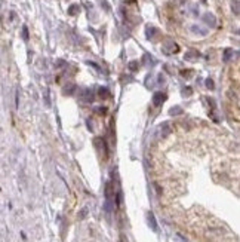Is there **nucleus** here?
I'll return each instance as SVG.
<instances>
[{"label": "nucleus", "instance_id": "nucleus-1", "mask_svg": "<svg viewBox=\"0 0 240 242\" xmlns=\"http://www.w3.org/2000/svg\"><path fill=\"white\" fill-rule=\"evenodd\" d=\"M79 101H82V103L85 104H89L94 101V92L91 91V89H82L80 94H79Z\"/></svg>", "mask_w": 240, "mask_h": 242}, {"label": "nucleus", "instance_id": "nucleus-2", "mask_svg": "<svg viewBox=\"0 0 240 242\" xmlns=\"http://www.w3.org/2000/svg\"><path fill=\"white\" fill-rule=\"evenodd\" d=\"M163 49H165L166 54H171V52H178V46H176L173 42L168 40L165 45H163Z\"/></svg>", "mask_w": 240, "mask_h": 242}, {"label": "nucleus", "instance_id": "nucleus-3", "mask_svg": "<svg viewBox=\"0 0 240 242\" xmlns=\"http://www.w3.org/2000/svg\"><path fill=\"white\" fill-rule=\"evenodd\" d=\"M74 91H76V85L74 83H67L64 86V94H67V95H71Z\"/></svg>", "mask_w": 240, "mask_h": 242}, {"label": "nucleus", "instance_id": "nucleus-4", "mask_svg": "<svg viewBox=\"0 0 240 242\" xmlns=\"http://www.w3.org/2000/svg\"><path fill=\"white\" fill-rule=\"evenodd\" d=\"M163 100H165V95H162V92H157V94H154V97H153V103H154L156 106H159Z\"/></svg>", "mask_w": 240, "mask_h": 242}, {"label": "nucleus", "instance_id": "nucleus-5", "mask_svg": "<svg viewBox=\"0 0 240 242\" xmlns=\"http://www.w3.org/2000/svg\"><path fill=\"white\" fill-rule=\"evenodd\" d=\"M203 19H205V22H206V24H209V25H210V27H213V25L217 24L215 18H213L212 15H209V14H208V15H205V17H203Z\"/></svg>", "mask_w": 240, "mask_h": 242}, {"label": "nucleus", "instance_id": "nucleus-6", "mask_svg": "<svg viewBox=\"0 0 240 242\" xmlns=\"http://www.w3.org/2000/svg\"><path fill=\"white\" fill-rule=\"evenodd\" d=\"M231 9H233V12L236 15H240V2H233Z\"/></svg>", "mask_w": 240, "mask_h": 242}, {"label": "nucleus", "instance_id": "nucleus-7", "mask_svg": "<svg viewBox=\"0 0 240 242\" xmlns=\"http://www.w3.org/2000/svg\"><path fill=\"white\" fill-rule=\"evenodd\" d=\"M99 97H101V98H107V97H110L108 89H107V88H101V89H99Z\"/></svg>", "mask_w": 240, "mask_h": 242}, {"label": "nucleus", "instance_id": "nucleus-8", "mask_svg": "<svg viewBox=\"0 0 240 242\" xmlns=\"http://www.w3.org/2000/svg\"><path fill=\"white\" fill-rule=\"evenodd\" d=\"M79 10H80V8H79L77 5H73V6H70V9H68V14H70V15H76Z\"/></svg>", "mask_w": 240, "mask_h": 242}, {"label": "nucleus", "instance_id": "nucleus-9", "mask_svg": "<svg viewBox=\"0 0 240 242\" xmlns=\"http://www.w3.org/2000/svg\"><path fill=\"white\" fill-rule=\"evenodd\" d=\"M148 220L151 221V227H153L154 230H156L157 227H156V221H154V217H153V214H150V215H148Z\"/></svg>", "mask_w": 240, "mask_h": 242}, {"label": "nucleus", "instance_id": "nucleus-10", "mask_svg": "<svg viewBox=\"0 0 240 242\" xmlns=\"http://www.w3.org/2000/svg\"><path fill=\"white\" fill-rule=\"evenodd\" d=\"M154 33H156V30H154L153 27H150V28H147V36L150 37V39H151V37H153V36H154Z\"/></svg>", "mask_w": 240, "mask_h": 242}, {"label": "nucleus", "instance_id": "nucleus-11", "mask_svg": "<svg viewBox=\"0 0 240 242\" xmlns=\"http://www.w3.org/2000/svg\"><path fill=\"white\" fill-rule=\"evenodd\" d=\"M105 111H107L105 107H96V109H95V113H99V114H104Z\"/></svg>", "mask_w": 240, "mask_h": 242}, {"label": "nucleus", "instance_id": "nucleus-12", "mask_svg": "<svg viewBox=\"0 0 240 242\" xmlns=\"http://www.w3.org/2000/svg\"><path fill=\"white\" fill-rule=\"evenodd\" d=\"M129 68H131V70H136V68H138V62H136V61H132L131 64H129Z\"/></svg>", "mask_w": 240, "mask_h": 242}, {"label": "nucleus", "instance_id": "nucleus-13", "mask_svg": "<svg viewBox=\"0 0 240 242\" xmlns=\"http://www.w3.org/2000/svg\"><path fill=\"white\" fill-rule=\"evenodd\" d=\"M206 86H208V88H210V89H212V88H213V82H212V80H210V79H208V80H206Z\"/></svg>", "mask_w": 240, "mask_h": 242}, {"label": "nucleus", "instance_id": "nucleus-14", "mask_svg": "<svg viewBox=\"0 0 240 242\" xmlns=\"http://www.w3.org/2000/svg\"><path fill=\"white\" fill-rule=\"evenodd\" d=\"M171 113H172V114H173V113H181V109H179V107H175V109L171 110Z\"/></svg>", "mask_w": 240, "mask_h": 242}, {"label": "nucleus", "instance_id": "nucleus-15", "mask_svg": "<svg viewBox=\"0 0 240 242\" xmlns=\"http://www.w3.org/2000/svg\"><path fill=\"white\" fill-rule=\"evenodd\" d=\"M24 37H25V39L28 37V34H27V28H24Z\"/></svg>", "mask_w": 240, "mask_h": 242}]
</instances>
